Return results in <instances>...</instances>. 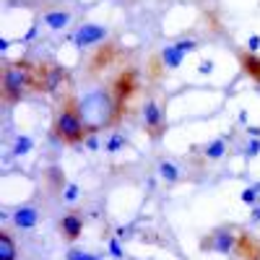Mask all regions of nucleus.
<instances>
[{"label": "nucleus", "mask_w": 260, "mask_h": 260, "mask_svg": "<svg viewBox=\"0 0 260 260\" xmlns=\"http://www.w3.org/2000/svg\"><path fill=\"white\" fill-rule=\"evenodd\" d=\"M52 133H55L57 141L68 143V146H76V143H81V141H86L89 136L96 133L94 127L86 125V120L81 115V104H78V99L71 91L65 94V99H60V104H57Z\"/></svg>", "instance_id": "obj_1"}, {"label": "nucleus", "mask_w": 260, "mask_h": 260, "mask_svg": "<svg viewBox=\"0 0 260 260\" xmlns=\"http://www.w3.org/2000/svg\"><path fill=\"white\" fill-rule=\"evenodd\" d=\"M31 73H34V62L26 57H18L3 65V86H0L3 104H18L24 99L26 89H31Z\"/></svg>", "instance_id": "obj_2"}, {"label": "nucleus", "mask_w": 260, "mask_h": 260, "mask_svg": "<svg viewBox=\"0 0 260 260\" xmlns=\"http://www.w3.org/2000/svg\"><path fill=\"white\" fill-rule=\"evenodd\" d=\"M141 89L138 83V71L136 68H125L115 76L112 86H110V94H112V125H120L122 117L127 115V107H130V99H133Z\"/></svg>", "instance_id": "obj_3"}, {"label": "nucleus", "mask_w": 260, "mask_h": 260, "mask_svg": "<svg viewBox=\"0 0 260 260\" xmlns=\"http://www.w3.org/2000/svg\"><path fill=\"white\" fill-rule=\"evenodd\" d=\"M68 78L62 65L52 62V60H42V62H34V73H31V91L37 94H55L62 81Z\"/></svg>", "instance_id": "obj_4"}, {"label": "nucleus", "mask_w": 260, "mask_h": 260, "mask_svg": "<svg viewBox=\"0 0 260 260\" xmlns=\"http://www.w3.org/2000/svg\"><path fill=\"white\" fill-rule=\"evenodd\" d=\"M143 127H146V136L151 141H159L164 136V130H167V117H164V110L154 102V99H148L143 104Z\"/></svg>", "instance_id": "obj_5"}, {"label": "nucleus", "mask_w": 260, "mask_h": 260, "mask_svg": "<svg viewBox=\"0 0 260 260\" xmlns=\"http://www.w3.org/2000/svg\"><path fill=\"white\" fill-rule=\"evenodd\" d=\"M237 247V232L234 229H216L201 240V250H213L219 255H229Z\"/></svg>", "instance_id": "obj_6"}, {"label": "nucleus", "mask_w": 260, "mask_h": 260, "mask_svg": "<svg viewBox=\"0 0 260 260\" xmlns=\"http://www.w3.org/2000/svg\"><path fill=\"white\" fill-rule=\"evenodd\" d=\"M192 50H198V42H195V39H180V42H175V45L164 47V50H161V60H164V68H169V71L180 68L182 57H185L187 52H192Z\"/></svg>", "instance_id": "obj_7"}, {"label": "nucleus", "mask_w": 260, "mask_h": 260, "mask_svg": "<svg viewBox=\"0 0 260 260\" xmlns=\"http://www.w3.org/2000/svg\"><path fill=\"white\" fill-rule=\"evenodd\" d=\"M234 255L240 260H260V240L255 234H250L247 229L237 232V247Z\"/></svg>", "instance_id": "obj_8"}, {"label": "nucleus", "mask_w": 260, "mask_h": 260, "mask_svg": "<svg viewBox=\"0 0 260 260\" xmlns=\"http://www.w3.org/2000/svg\"><path fill=\"white\" fill-rule=\"evenodd\" d=\"M115 57H117V45H115V42H104L102 47H96V52L89 60V73L96 76V73L107 71L115 62Z\"/></svg>", "instance_id": "obj_9"}, {"label": "nucleus", "mask_w": 260, "mask_h": 260, "mask_svg": "<svg viewBox=\"0 0 260 260\" xmlns=\"http://www.w3.org/2000/svg\"><path fill=\"white\" fill-rule=\"evenodd\" d=\"M104 37H107V26H99V24H86V26H81L78 31H76V47L78 50H86V47H94V45H99V42H104Z\"/></svg>", "instance_id": "obj_10"}, {"label": "nucleus", "mask_w": 260, "mask_h": 260, "mask_svg": "<svg viewBox=\"0 0 260 260\" xmlns=\"http://www.w3.org/2000/svg\"><path fill=\"white\" fill-rule=\"evenodd\" d=\"M60 234H62L65 242H76L78 237L83 234V221H81V216H78V213L62 216V221H60Z\"/></svg>", "instance_id": "obj_11"}, {"label": "nucleus", "mask_w": 260, "mask_h": 260, "mask_svg": "<svg viewBox=\"0 0 260 260\" xmlns=\"http://www.w3.org/2000/svg\"><path fill=\"white\" fill-rule=\"evenodd\" d=\"M37 221H39V211L34 206H18L13 211V224L18 229H34Z\"/></svg>", "instance_id": "obj_12"}, {"label": "nucleus", "mask_w": 260, "mask_h": 260, "mask_svg": "<svg viewBox=\"0 0 260 260\" xmlns=\"http://www.w3.org/2000/svg\"><path fill=\"white\" fill-rule=\"evenodd\" d=\"M237 57H240V68H242V73L250 76L255 83H260V57H257L255 52H250V50L240 52Z\"/></svg>", "instance_id": "obj_13"}, {"label": "nucleus", "mask_w": 260, "mask_h": 260, "mask_svg": "<svg viewBox=\"0 0 260 260\" xmlns=\"http://www.w3.org/2000/svg\"><path fill=\"white\" fill-rule=\"evenodd\" d=\"M16 242L8 229H0V260H16Z\"/></svg>", "instance_id": "obj_14"}, {"label": "nucleus", "mask_w": 260, "mask_h": 260, "mask_svg": "<svg viewBox=\"0 0 260 260\" xmlns=\"http://www.w3.org/2000/svg\"><path fill=\"white\" fill-rule=\"evenodd\" d=\"M45 24L50 29L60 31V29H65V26L71 24V13L68 11H50V13H45Z\"/></svg>", "instance_id": "obj_15"}, {"label": "nucleus", "mask_w": 260, "mask_h": 260, "mask_svg": "<svg viewBox=\"0 0 260 260\" xmlns=\"http://www.w3.org/2000/svg\"><path fill=\"white\" fill-rule=\"evenodd\" d=\"M224 151H226V141H224V138H216L213 143H208V146L203 148V156H206L208 161H213V159H221Z\"/></svg>", "instance_id": "obj_16"}, {"label": "nucleus", "mask_w": 260, "mask_h": 260, "mask_svg": "<svg viewBox=\"0 0 260 260\" xmlns=\"http://www.w3.org/2000/svg\"><path fill=\"white\" fill-rule=\"evenodd\" d=\"M159 175H161L164 182H177L180 180V167L172 164V161H161L159 164Z\"/></svg>", "instance_id": "obj_17"}, {"label": "nucleus", "mask_w": 260, "mask_h": 260, "mask_svg": "<svg viewBox=\"0 0 260 260\" xmlns=\"http://www.w3.org/2000/svg\"><path fill=\"white\" fill-rule=\"evenodd\" d=\"M122 146H127L125 136H122V133H112L110 138H107V143H104V151H107V154H117Z\"/></svg>", "instance_id": "obj_18"}, {"label": "nucleus", "mask_w": 260, "mask_h": 260, "mask_svg": "<svg viewBox=\"0 0 260 260\" xmlns=\"http://www.w3.org/2000/svg\"><path fill=\"white\" fill-rule=\"evenodd\" d=\"M31 146H34V141H31L29 136H18L16 143H13V154L24 156V154H29V151H31Z\"/></svg>", "instance_id": "obj_19"}, {"label": "nucleus", "mask_w": 260, "mask_h": 260, "mask_svg": "<svg viewBox=\"0 0 260 260\" xmlns=\"http://www.w3.org/2000/svg\"><path fill=\"white\" fill-rule=\"evenodd\" d=\"M257 195H260V185H252V187H245V190H242L240 198H242V203L252 206V203L257 201Z\"/></svg>", "instance_id": "obj_20"}, {"label": "nucleus", "mask_w": 260, "mask_h": 260, "mask_svg": "<svg viewBox=\"0 0 260 260\" xmlns=\"http://www.w3.org/2000/svg\"><path fill=\"white\" fill-rule=\"evenodd\" d=\"M78 198V185H65V190H62V201H68V203H73Z\"/></svg>", "instance_id": "obj_21"}, {"label": "nucleus", "mask_w": 260, "mask_h": 260, "mask_svg": "<svg viewBox=\"0 0 260 260\" xmlns=\"http://www.w3.org/2000/svg\"><path fill=\"white\" fill-rule=\"evenodd\" d=\"M68 260H99L91 252H81V250H68Z\"/></svg>", "instance_id": "obj_22"}, {"label": "nucleus", "mask_w": 260, "mask_h": 260, "mask_svg": "<svg viewBox=\"0 0 260 260\" xmlns=\"http://www.w3.org/2000/svg\"><path fill=\"white\" fill-rule=\"evenodd\" d=\"M245 154H247L250 159L260 154V138H257V141H250V143H247V148H245Z\"/></svg>", "instance_id": "obj_23"}, {"label": "nucleus", "mask_w": 260, "mask_h": 260, "mask_svg": "<svg viewBox=\"0 0 260 260\" xmlns=\"http://www.w3.org/2000/svg\"><path fill=\"white\" fill-rule=\"evenodd\" d=\"M110 252H112V257H122V247H120V242L117 240H110Z\"/></svg>", "instance_id": "obj_24"}, {"label": "nucleus", "mask_w": 260, "mask_h": 260, "mask_svg": "<svg viewBox=\"0 0 260 260\" xmlns=\"http://www.w3.org/2000/svg\"><path fill=\"white\" fill-rule=\"evenodd\" d=\"M198 71H201L203 76H208V73H213V60H203V62L198 65Z\"/></svg>", "instance_id": "obj_25"}, {"label": "nucleus", "mask_w": 260, "mask_h": 260, "mask_svg": "<svg viewBox=\"0 0 260 260\" xmlns=\"http://www.w3.org/2000/svg\"><path fill=\"white\" fill-rule=\"evenodd\" d=\"M247 47H250V52H255V50H260V37H257V34H252V37L247 39Z\"/></svg>", "instance_id": "obj_26"}, {"label": "nucleus", "mask_w": 260, "mask_h": 260, "mask_svg": "<svg viewBox=\"0 0 260 260\" xmlns=\"http://www.w3.org/2000/svg\"><path fill=\"white\" fill-rule=\"evenodd\" d=\"M260 221V206H255L252 208V216H250V224H257Z\"/></svg>", "instance_id": "obj_27"}, {"label": "nucleus", "mask_w": 260, "mask_h": 260, "mask_svg": "<svg viewBox=\"0 0 260 260\" xmlns=\"http://www.w3.org/2000/svg\"><path fill=\"white\" fill-rule=\"evenodd\" d=\"M247 133H250V136H255V138H257V136H260V127H247Z\"/></svg>", "instance_id": "obj_28"}]
</instances>
